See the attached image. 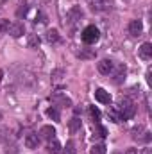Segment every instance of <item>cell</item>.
I'll return each instance as SVG.
<instances>
[{
  "mask_svg": "<svg viewBox=\"0 0 152 154\" xmlns=\"http://www.w3.org/2000/svg\"><path fill=\"white\" fill-rule=\"evenodd\" d=\"M118 111H120V115H122V120H127V118L134 116L136 106H134V102H132L129 97H122V99L118 100Z\"/></svg>",
  "mask_w": 152,
  "mask_h": 154,
  "instance_id": "obj_1",
  "label": "cell"
},
{
  "mask_svg": "<svg viewBox=\"0 0 152 154\" xmlns=\"http://www.w3.org/2000/svg\"><path fill=\"white\" fill-rule=\"evenodd\" d=\"M82 41L86 43V45H93V43H97L99 38H100V32H99V29L95 27V25H88L84 31H82Z\"/></svg>",
  "mask_w": 152,
  "mask_h": 154,
  "instance_id": "obj_2",
  "label": "cell"
},
{
  "mask_svg": "<svg viewBox=\"0 0 152 154\" xmlns=\"http://www.w3.org/2000/svg\"><path fill=\"white\" fill-rule=\"evenodd\" d=\"M127 31H129V34L134 36V38L141 36V34H143V23H141V20H131Z\"/></svg>",
  "mask_w": 152,
  "mask_h": 154,
  "instance_id": "obj_3",
  "label": "cell"
},
{
  "mask_svg": "<svg viewBox=\"0 0 152 154\" xmlns=\"http://www.w3.org/2000/svg\"><path fill=\"white\" fill-rule=\"evenodd\" d=\"M132 138L138 140V142H149V140H150V133L145 131L143 125H138V127L132 129Z\"/></svg>",
  "mask_w": 152,
  "mask_h": 154,
  "instance_id": "obj_4",
  "label": "cell"
},
{
  "mask_svg": "<svg viewBox=\"0 0 152 154\" xmlns=\"http://www.w3.org/2000/svg\"><path fill=\"white\" fill-rule=\"evenodd\" d=\"M66 18H68L66 22H68V23H70V25L74 27V25H75L77 22H79V20L82 18V11H81V7H77V5H75V7H72V9L68 11Z\"/></svg>",
  "mask_w": 152,
  "mask_h": 154,
  "instance_id": "obj_5",
  "label": "cell"
},
{
  "mask_svg": "<svg viewBox=\"0 0 152 154\" xmlns=\"http://www.w3.org/2000/svg\"><path fill=\"white\" fill-rule=\"evenodd\" d=\"M7 32H9L13 38H20V36H23V32H25V29H23V23H20V22L9 23V29H7Z\"/></svg>",
  "mask_w": 152,
  "mask_h": 154,
  "instance_id": "obj_6",
  "label": "cell"
},
{
  "mask_svg": "<svg viewBox=\"0 0 152 154\" xmlns=\"http://www.w3.org/2000/svg\"><path fill=\"white\" fill-rule=\"evenodd\" d=\"M97 68H99V72H100V74H104V75H109V74L113 72L114 65H113V61H109V59H102V61H99Z\"/></svg>",
  "mask_w": 152,
  "mask_h": 154,
  "instance_id": "obj_7",
  "label": "cell"
},
{
  "mask_svg": "<svg viewBox=\"0 0 152 154\" xmlns=\"http://www.w3.org/2000/svg\"><path fill=\"white\" fill-rule=\"evenodd\" d=\"M95 99H97V102H100V104H111V95H109V91H106V90H102V88L95 90Z\"/></svg>",
  "mask_w": 152,
  "mask_h": 154,
  "instance_id": "obj_8",
  "label": "cell"
},
{
  "mask_svg": "<svg viewBox=\"0 0 152 154\" xmlns=\"http://www.w3.org/2000/svg\"><path fill=\"white\" fill-rule=\"evenodd\" d=\"M23 142H25V147L27 149H38L39 147V136L36 133H29Z\"/></svg>",
  "mask_w": 152,
  "mask_h": 154,
  "instance_id": "obj_9",
  "label": "cell"
},
{
  "mask_svg": "<svg viewBox=\"0 0 152 154\" xmlns=\"http://www.w3.org/2000/svg\"><path fill=\"white\" fill-rule=\"evenodd\" d=\"M39 136L45 138V140H52V138L56 136V129H54L52 125H43V127L39 129Z\"/></svg>",
  "mask_w": 152,
  "mask_h": 154,
  "instance_id": "obj_10",
  "label": "cell"
},
{
  "mask_svg": "<svg viewBox=\"0 0 152 154\" xmlns=\"http://www.w3.org/2000/svg\"><path fill=\"white\" fill-rule=\"evenodd\" d=\"M91 9L93 11H108V9H111V0H95Z\"/></svg>",
  "mask_w": 152,
  "mask_h": 154,
  "instance_id": "obj_11",
  "label": "cell"
},
{
  "mask_svg": "<svg viewBox=\"0 0 152 154\" xmlns=\"http://www.w3.org/2000/svg\"><path fill=\"white\" fill-rule=\"evenodd\" d=\"M140 57L145 59V61H149L152 57V45L150 43H143V45L140 47Z\"/></svg>",
  "mask_w": 152,
  "mask_h": 154,
  "instance_id": "obj_12",
  "label": "cell"
},
{
  "mask_svg": "<svg viewBox=\"0 0 152 154\" xmlns=\"http://www.w3.org/2000/svg\"><path fill=\"white\" fill-rule=\"evenodd\" d=\"M81 127H82V122H81L79 116H74V118L68 122V131H70L72 134H75L77 131H81Z\"/></svg>",
  "mask_w": 152,
  "mask_h": 154,
  "instance_id": "obj_13",
  "label": "cell"
},
{
  "mask_svg": "<svg viewBox=\"0 0 152 154\" xmlns=\"http://www.w3.org/2000/svg\"><path fill=\"white\" fill-rule=\"evenodd\" d=\"M52 100H54V102H57V104H61V106H65V108H70V106H72V100H70L68 97L61 95V93L52 95Z\"/></svg>",
  "mask_w": 152,
  "mask_h": 154,
  "instance_id": "obj_14",
  "label": "cell"
},
{
  "mask_svg": "<svg viewBox=\"0 0 152 154\" xmlns=\"http://www.w3.org/2000/svg\"><path fill=\"white\" fill-rule=\"evenodd\" d=\"M108 116H109V120H111V122H114V124L122 122V115H120L118 108H109V109H108Z\"/></svg>",
  "mask_w": 152,
  "mask_h": 154,
  "instance_id": "obj_15",
  "label": "cell"
},
{
  "mask_svg": "<svg viewBox=\"0 0 152 154\" xmlns=\"http://www.w3.org/2000/svg\"><path fill=\"white\" fill-rule=\"evenodd\" d=\"M77 56H79L81 59H93V57L97 56V50H95V48H84V50H81Z\"/></svg>",
  "mask_w": 152,
  "mask_h": 154,
  "instance_id": "obj_16",
  "label": "cell"
},
{
  "mask_svg": "<svg viewBox=\"0 0 152 154\" xmlns=\"http://www.w3.org/2000/svg\"><path fill=\"white\" fill-rule=\"evenodd\" d=\"M48 152L50 154H59L61 152V145H59V142L57 140H50V143H48Z\"/></svg>",
  "mask_w": 152,
  "mask_h": 154,
  "instance_id": "obj_17",
  "label": "cell"
},
{
  "mask_svg": "<svg viewBox=\"0 0 152 154\" xmlns=\"http://www.w3.org/2000/svg\"><path fill=\"white\" fill-rule=\"evenodd\" d=\"M47 41H48V43H57V41H59V32H57L56 29L47 31Z\"/></svg>",
  "mask_w": 152,
  "mask_h": 154,
  "instance_id": "obj_18",
  "label": "cell"
},
{
  "mask_svg": "<svg viewBox=\"0 0 152 154\" xmlns=\"http://www.w3.org/2000/svg\"><path fill=\"white\" fill-rule=\"evenodd\" d=\"M123 77H125V66H123V65H120V66H118V70H116V74H114V82H122V79H123Z\"/></svg>",
  "mask_w": 152,
  "mask_h": 154,
  "instance_id": "obj_19",
  "label": "cell"
},
{
  "mask_svg": "<svg viewBox=\"0 0 152 154\" xmlns=\"http://www.w3.org/2000/svg\"><path fill=\"white\" fill-rule=\"evenodd\" d=\"M47 116L52 118L54 122H61V120H59V118H61V116H59V111H57L56 108H48V109H47Z\"/></svg>",
  "mask_w": 152,
  "mask_h": 154,
  "instance_id": "obj_20",
  "label": "cell"
},
{
  "mask_svg": "<svg viewBox=\"0 0 152 154\" xmlns=\"http://www.w3.org/2000/svg\"><path fill=\"white\" fill-rule=\"evenodd\" d=\"M90 154H106V145H104V143H95V145L91 147Z\"/></svg>",
  "mask_w": 152,
  "mask_h": 154,
  "instance_id": "obj_21",
  "label": "cell"
},
{
  "mask_svg": "<svg viewBox=\"0 0 152 154\" xmlns=\"http://www.w3.org/2000/svg\"><path fill=\"white\" fill-rule=\"evenodd\" d=\"M95 134L100 136V138H106L108 136V129L104 125H100V124H95Z\"/></svg>",
  "mask_w": 152,
  "mask_h": 154,
  "instance_id": "obj_22",
  "label": "cell"
},
{
  "mask_svg": "<svg viewBox=\"0 0 152 154\" xmlns=\"http://www.w3.org/2000/svg\"><path fill=\"white\" fill-rule=\"evenodd\" d=\"M27 45H29L31 48H38V45H39L38 34H31V36H29V39H27Z\"/></svg>",
  "mask_w": 152,
  "mask_h": 154,
  "instance_id": "obj_23",
  "label": "cell"
},
{
  "mask_svg": "<svg viewBox=\"0 0 152 154\" xmlns=\"http://www.w3.org/2000/svg\"><path fill=\"white\" fill-rule=\"evenodd\" d=\"M63 154H75V143L70 140V142H66V145H65V149L61 151Z\"/></svg>",
  "mask_w": 152,
  "mask_h": 154,
  "instance_id": "obj_24",
  "label": "cell"
},
{
  "mask_svg": "<svg viewBox=\"0 0 152 154\" xmlns=\"http://www.w3.org/2000/svg\"><path fill=\"white\" fill-rule=\"evenodd\" d=\"M90 115H91V118L95 120V124H99V120H100V109H99V108L91 106V108H90Z\"/></svg>",
  "mask_w": 152,
  "mask_h": 154,
  "instance_id": "obj_25",
  "label": "cell"
},
{
  "mask_svg": "<svg viewBox=\"0 0 152 154\" xmlns=\"http://www.w3.org/2000/svg\"><path fill=\"white\" fill-rule=\"evenodd\" d=\"M7 29H9V20H4V18H2V20H0V36L5 34Z\"/></svg>",
  "mask_w": 152,
  "mask_h": 154,
  "instance_id": "obj_26",
  "label": "cell"
},
{
  "mask_svg": "<svg viewBox=\"0 0 152 154\" xmlns=\"http://www.w3.org/2000/svg\"><path fill=\"white\" fill-rule=\"evenodd\" d=\"M9 134H11L9 129H0V142H7L9 140Z\"/></svg>",
  "mask_w": 152,
  "mask_h": 154,
  "instance_id": "obj_27",
  "label": "cell"
},
{
  "mask_svg": "<svg viewBox=\"0 0 152 154\" xmlns=\"http://www.w3.org/2000/svg\"><path fill=\"white\" fill-rule=\"evenodd\" d=\"M0 81H2V70H0Z\"/></svg>",
  "mask_w": 152,
  "mask_h": 154,
  "instance_id": "obj_28",
  "label": "cell"
},
{
  "mask_svg": "<svg viewBox=\"0 0 152 154\" xmlns=\"http://www.w3.org/2000/svg\"><path fill=\"white\" fill-rule=\"evenodd\" d=\"M0 120H2V113H0Z\"/></svg>",
  "mask_w": 152,
  "mask_h": 154,
  "instance_id": "obj_29",
  "label": "cell"
}]
</instances>
